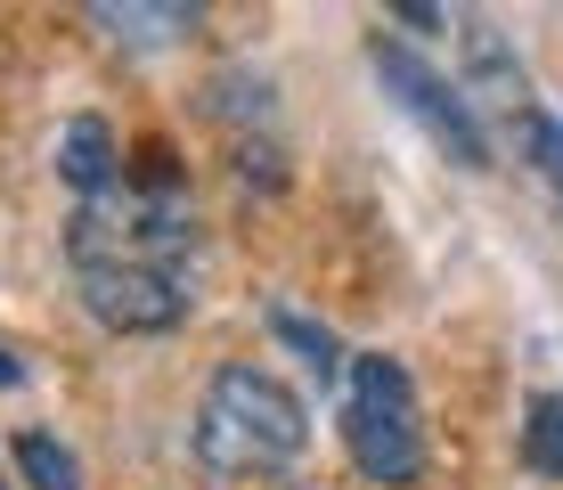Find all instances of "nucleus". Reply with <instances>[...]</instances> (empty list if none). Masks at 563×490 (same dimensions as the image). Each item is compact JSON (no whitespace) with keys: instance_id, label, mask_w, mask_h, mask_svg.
Instances as JSON below:
<instances>
[{"instance_id":"7ed1b4c3","label":"nucleus","mask_w":563,"mask_h":490,"mask_svg":"<svg viewBox=\"0 0 563 490\" xmlns=\"http://www.w3.org/2000/svg\"><path fill=\"white\" fill-rule=\"evenodd\" d=\"M367 66H376L384 98H393V107L409 115V123L450 155L457 172H490V131H482L474 98H465L450 74H433L409 42H400V33H367Z\"/></svg>"},{"instance_id":"9b49d317","label":"nucleus","mask_w":563,"mask_h":490,"mask_svg":"<svg viewBox=\"0 0 563 490\" xmlns=\"http://www.w3.org/2000/svg\"><path fill=\"white\" fill-rule=\"evenodd\" d=\"M522 155L539 164V181H548L555 205H563V115H548V107L522 115Z\"/></svg>"},{"instance_id":"0eeeda50","label":"nucleus","mask_w":563,"mask_h":490,"mask_svg":"<svg viewBox=\"0 0 563 490\" xmlns=\"http://www.w3.org/2000/svg\"><path fill=\"white\" fill-rule=\"evenodd\" d=\"M465 66H474V83H482V90H498L515 115H531V98H522V66H515L507 33H498L490 17H465Z\"/></svg>"},{"instance_id":"20e7f679","label":"nucleus","mask_w":563,"mask_h":490,"mask_svg":"<svg viewBox=\"0 0 563 490\" xmlns=\"http://www.w3.org/2000/svg\"><path fill=\"white\" fill-rule=\"evenodd\" d=\"M82 311L114 336H172L197 311V270H140V262H90L74 270Z\"/></svg>"},{"instance_id":"423d86ee","label":"nucleus","mask_w":563,"mask_h":490,"mask_svg":"<svg viewBox=\"0 0 563 490\" xmlns=\"http://www.w3.org/2000/svg\"><path fill=\"white\" fill-rule=\"evenodd\" d=\"M57 181H66L74 196H107L114 181H123V155H114V131L99 123V115H74L66 131H57Z\"/></svg>"},{"instance_id":"ddd939ff","label":"nucleus","mask_w":563,"mask_h":490,"mask_svg":"<svg viewBox=\"0 0 563 490\" xmlns=\"http://www.w3.org/2000/svg\"><path fill=\"white\" fill-rule=\"evenodd\" d=\"M9 384H25V360H16V351L0 344V392H9Z\"/></svg>"},{"instance_id":"1a4fd4ad","label":"nucleus","mask_w":563,"mask_h":490,"mask_svg":"<svg viewBox=\"0 0 563 490\" xmlns=\"http://www.w3.org/2000/svg\"><path fill=\"white\" fill-rule=\"evenodd\" d=\"M269 336H278L286 351H302V368H310V377H319V384H335L343 368H352V360H343V344L327 336L319 319H302V311H286V303L269 311Z\"/></svg>"},{"instance_id":"6e6552de","label":"nucleus","mask_w":563,"mask_h":490,"mask_svg":"<svg viewBox=\"0 0 563 490\" xmlns=\"http://www.w3.org/2000/svg\"><path fill=\"white\" fill-rule=\"evenodd\" d=\"M515 449H522V466H531L539 482H563V392H531V401H522Z\"/></svg>"},{"instance_id":"9d476101","label":"nucleus","mask_w":563,"mask_h":490,"mask_svg":"<svg viewBox=\"0 0 563 490\" xmlns=\"http://www.w3.org/2000/svg\"><path fill=\"white\" fill-rule=\"evenodd\" d=\"M16 466H25L33 490H82V458L57 434H16Z\"/></svg>"},{"instance_id":"4468645a","label":"nucleus","mask_w":563,"mask_h":490,"mask_svg":"<svg viewBox=\"0 0 563 490\" xmlns=\"http://www.w3.org/2000/svg\"><path fill=\"white\" fill-rule=\"evenodd\" d=\"M0 490H9V475H0Z\"/></svg>"},{"instance_id":"39448f33","label":"nucleus","mask_w":563,"mask_h":490,"mask_svg":"<svg viewBox=\"0 0 563 490\" xmlns=\"http://www.w3.org/2000/svg\"><path fill=\"white\" fill-rule=\"evenodd\" d=\"M90 25H107L114 42H131V50H164V42H180V33H197L205 9L197 0H90Z\"/></svg>"},{"instance_id":"f8f14e48","label":"nucleus","mask_w":563,"mask_h":490,"mask_svg":"<svg viewBox=\"0 0 563 490\" xmlns=\"http://www.w3.org/2000/svg\"><path fill=\"white\" fill-rule=\"evenodd\" d=\"M393 25H417V33H441L450 9H424V0H393Z\"/></svg>"},{"instance_id":"f257e3e1","label":"nucleus","mask_w":563,"mask_h":490,"mask_svg":"<svg viewBox=\"0 0 563 490\" xmlns=\"http://www.w3.org/2000/svg\"><path fill=\"white\" fill-rule=\"evenodd\" d=\"M302 449H310V409H302L295 384H278L254 360H229L221 377L205 384V409H197V458H205V475H229V482L286 475Z\"/></svg>"},{"instance_id":"f03ea898","label":"nucleus","mask_w":563,"mask_h":490,"mask_svg":"<svg viewBox=\"0 0 563 490\" xmlns=\"http://www.w3.org/2000/svg\"><path fill=\"white\" fill-rule=\"evenodd\" d=\"M352 392H343V449L367 482L400 490L424 475V409H417V384L393 351H360L352 368Z\"/></svg>"}]
</instances>
